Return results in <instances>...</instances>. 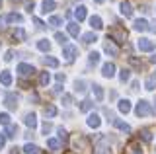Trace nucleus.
Listing matches in <instances>:
<instances>
[{
  "label": "nucleus",
  "mask_w": 156,
  "mask_h": 154,
  "mask_svg": "<svg viewBox=\"0 0 156 154\" xmlns=\"http://www.w3.org/2000/svg\"><path fill=\"white\" fill-rule=\"evenodd\" d=\"M133 27H135L136 31H146V30H148L150 26H148V22H146V20H135Z\"/></svg>",
  "instance_id": "dca6fc26"
},
{
  "label": "nucleus",
  "mask_w": 156,
  "mask_h": 154,
  "mask_svg": "<svg viewBox=\"0 0 156 154\" xmlns=\"http://www.w3.org/2000/svg\"><path fill=\"white\" fill-rule=\"evenodd\" d=\"M37 49L43 51V53H49L51 51V43H49L47 39H41V41H37Z\"/></svg>",
  "instance_id": "393cba45"
},
{
  "label": "nucleus",
  "mask_w": 156,
  "mask_h": 154,
  "mask_svg": "<svg viewBox=\"0 0 156 154\" xmlns=\"http://www.w3.org/2000/svg\"><path fill=\"white\" fill-rule=\"evenodd\" d=\"M129 65H131V66H135L136 70H140V68H143V61H140V59H136V57H129Z\"/></svg>",
  "instance_id": "473e14b6"
},
{
  "label": "nucleus",
  "mask_w": 156,
  "mask_h": 154,
  "mask_svg": "<svg viewBox=\"0 0 156 154\" xmlns=\"http://www.w3.org/2000/svg\"><path fill=\"white\" fill-rule=\"evenodd\" d=\"M74 16H76L78 22H82V20L86 18V6H78L76 10H74Z\"/></svg>",
  "instance_id": "bb28decb"
},
{
  "label": "nucleus",
  "mask_w": 156,
  "mask_h": 154,
  "mask_svg": "<svg viewBox=\"0 0 156 154\" xmlns=\"http://www.w3.org/2000/svg\"><path fill=\"white\" fill-rule=\"evenodd\" d=\"M0 84H4V86H10V84H12V74H10L8 70L0 72Z\"/></svg>",
  "instance_id": "6ab92c4d"
},
{
  "label": "nucleus",
  "mask_w": 156,
  "mask_h": 154,
  "mask_svg": "<svg viewBox=\"0 0 156 154\" xmlns=\"http://www.w3.org/2000/svg\"><path fill=\"white\" fill-rule=\"evenodd\" d=\"M43 62H45V66H51V68H57L58 66V59H55V57H45Z\"/></svg>",
  "instance_id": "cd10ccee"
},
{
  "label": "nucleus",
  "mask_w": 156,
  "mask_h": 154,
  "mask_svg": "<svg viewBox=\"0 0 156 154\" xmlns=\"http://www.w3.org/2000/svg\"><path fill=\"white\" fill-rule=\"evenodd\" d=\"M23 123H26L29 129H35V127H37V117H35V113H26Z\"/></svg>",
  "instance_id": "f8f14e48"
},
{
  "label": "nucleus",
  "mask_w": 156,
  "mask_h": 154,
  "mask_svg": "<svg viewBox=\"0 0 156 154\" xmlns=\"http://www.w3.org/2000/svg\"><path fill=\"white\" fill-rule=\"evenodd\" d=\"M55 39H57L58 43H61V45H62V47H65V45H66V35H65V33H61V31H57V33H55Z\"/></svg>",
  "instance_id": "58836bf2"
},
{
  "label": "nucleus",
  "mask_w": 156,
  "mask_h": 154,
  "mask_svg": "<svg viewBox=\"0 0 156 154\" xmlns=\"http://www.w3.org/2000/svg\"><path fill=\"white\" fill-rule=\"evenodd\" d=\"M104 49H105L107 55H111V57H117V55H119V47H117L113 41H107L105 45H104Z\"/></svg>",
  "instance_id": "9d476101"
},
{
  "label": "nucleus",
  "mask_w": 156,
  "mask_h": 154,
  "mask_svg": "<svg viewBox=\"0 0 156 154\" xmlns=\"http://www.w3.org/2000/svg\"><path fill=\"white\" fill-rule=\"evenodd\" d=\"M18 102H20V98H18L16 94H12V92L6 94V98H4V105H6L8 109H16L18 107Z\"/></svg>",
  "instance_id": "0eeeda50"
},
{
  "label": "nucleus",
  "mask_w": 156,
  "mask_h": 154,
  "mask_svg": "<svg viewBox=\"0 0 156 154\" xmlns=\"http://www.w3.org/2000/svg\"><path fill=\"white\" fill-rule=\"evenodd\" d=\"M90 26H92V30H101V27H104V22H101V18L100 16H92L90 18Z\"/></svg>",
  "instance_id": "4468645a"
},
{
  "label": "nucleus",
  "mask_w": 156,
  "mask_h": 154,
  "mask_svg": "<svg viewBox=\"0 0 156 154\" xmlns=\"http://www.w3.org/2000/svg\"><path fill=\"white\" fill-rule=\"evenodd\" d=\"M49 82H51V76H49V72H41V74H39V84H41V86H47Z\"/></svg>",
  "instance_id": "72a5a7b5"
},
{
  "label": "nucleus",
  "mask_w": 156,
  "mask_h": 154,
  "mask_svg": "<svg viewBox=\"0 0 156 154\" xmlns=\"http://www.w3.org/2000/svg\"><path fill=\"white\" fill-rule=\"evenodd\" d=\"M4 144H6V137H0V150L4 148Z\"/></svg>",
  "instance_id": "09e8293b"
},
{
  "label": "nucleus",
  "mask_w": 156,
  "mask_h": 154,
  "mask_svg": "<svg viewBox=\"0 0 156 154\" xmlns=\"http://www.w3.org/2000/svg\"><path fill=\"white\" fill-rule=\"evenodd\" d=\"M94 96H96V100L98 102H101V100H104V88H101V86H98V84H94Z\"/></svg>",
  "instance_id": "c756f323"
},
{
  "label": "nucleus",
  "mask_w": 156,
  "mask_h": 154,
  "mask_svg": "<svg viewBox=\"0 0 156 154\" xmlns=\"http://www.w3.org/2000/svg\"><path fill=\"white\" fill-rule=\"evenodd\" d=\"M113 125L119 129V131H123V133H129V131H131V127H129L125 121H121V119H113Z\"/></svg>",
  "instance_id": "412c9836"
},
{
  "label": "nucleus",
  "mask_w": 156,
  "mask_h": 154,
  "mask_svg": "<svg viewBox=\"0 0 156 154\" xmlns=\"http://www.w3.org/2000/svg\"><path fill=\"white\" fill-rule=\"evenodd\" d=\"M20 86H22V88H29V82H26V80H20Z\"/></svg>",
  "instance_id": "8fccbe9b"
},
{
  "label": "nucleus",
  "mask_w": 156,
  "mask_h": 154,
  "mask_svg": "<svg viewBox=\"0 0 156 154\" xmlns=\"http://www.w3.org/2000/svg\"><path fill=\"white\" fill-rule=\"evenodd\" d=\"M0 8H2V0H0Z\"/></svg>",
  "instance_id": "864d4df0"
},
{
  "label": "nucleus",
  "mask_w": 156,
  "mask_h": 154,
  "mask_svg": "<svg viewBox=\"0 0 156 154\" xmlns=\"http://www.w3.org/2000/svg\"><path fill=\"white\" fill-rule=\"evenodd\" d=\"M82 41H84L86 45H90V43H96L98 41V37H96L94 31H90V33H84V35H82Z\"/></svg>",
  "instance_id": "b1692460"
},
{
  "label": "nucleus",
  "mask_w": 156,
  "mask_h": 154,
  "mask_svg": "<svg viewBox=\"0 0 156 154\" xmlns=\"http://www.w3.org/2000/svg\"><path fill=\"white\" fill-rule=\"evenodd\" d=\"M18 74L20 76H33L35 74V68H33L31 65H26V62H22V65H18Z\"/></svg>",
  "instance_id": "423d86ee"
},
{
  "label": "nucleus",
  "mask_w": 156,
  "mask_h": 154,
  "mask_svg": "<svg viewBox=\"0 0 156 154\" xmlns=\"http://www.w3.org/2000/svg\"><path fill=\"white\" fill-rule=\"evenodd\" d=\"M12 37H14V39H18V41H23V39H26V31H23L22 27H18V30L12 31Z\"/></svg>",
  "instance_id": "c85d7f7f"
},
{
  "label": "nucleus",
  "mask_w": 156,
  "mask_h": 154,
  "mask_svg": "<svg viewBox=\"0 0 156 154\" xmlns=\"http://www.w3.org/2000/svg\"><path fill=\"white\" fill-rule=\"evenodd\" d=\"M51 127H53V125H51V123H49V121H45V123H43V133H45V135H47L49 131H51Z\"/></svg>",
  "instance_id": "c03bdc74"
},
{
  "label": "nucleus",
  "mask_w": 156,
  "mask_h": 154,
  "mask_svg": "<svg viewBox=\"0 0 156 154\" xmlns=\"http://www.w3.org/2000/svg\"><path fill=\"white\" fill-rule=\"evenodd\" d=\"M92 107H94V102H90V100H84V102H82L80 105H78V109H80L82 113H88Z\"/></svg>",
  "instance_id": "4be33fe9"
},
{
  "label": "nucleus",
  "mask_w": 156,
  "mask_h": 154,
  "mask_svg": "<svg viewBox=\"0 0 156 154\" xmlns=\"http://www.w3.org/2000/svg\"><path fill=\"white\" fill-rule=\"evenodd\" d=\"M33 22L37 23V27H39V30H41V27H45V23H43L41 20H39V18H33Z\"/></svg>",
  "instance_id": "a18cd8bd"
},
{
  "label": "nucleus",
  "mask_w": 156,
  "mask_h": 154,
  "mask_svg": "<svg viewBox=\"0 0 156 154\" xmlns=\"http://www.w3.org/2000/svg\"><path fill=\"white\" fill-rule=\"evenodd\" d=\"M139 135L143 137V141H144V142H150V141H152V133H150L148 129H143V131H140Z\"/></svg>",
  "instance_id": "f704fd0d"
},
{
  "label": "nucleus",
  "mask_w": 156,
  "mask_h": 154,
  "mask_svg": "<svg viewBox=\"0 0 156 154\" xmlns=\"http://www.w3.org/2000/svg\"><path fill=\"white\" fill-rule=\"evenodd\" d=\"M43 113H45V117H55V115H57V107L49 103V105L43 107Z\"/></svg>",
  "instance_id": "a878e982"
},
{
  "label": "nucleus",
  "mask_w": 156,
  "mask_h": 154,
  "mask_svg": "<svg viewBox=\"0 0 156 154\" xmlns=\"http://www.w3.org/2000/svg\"><path fill=\"white\" fill-rule=\"evenodd\" d=\"M150 62H154V65H156V53H154L152 57H150Z\"/></svg>",
  "instance_id": "3c124183"
},
{
  "label": "nucleus",
  "mask_w": 156,
  "mask_h": 154,
  "mask_svg": "<svg viewBox=\"0 0 156 154\" xmlns=\"http://www.w3.org/2000/svg\"><path fill=\"white\" fill-rule=\"evenodd\" d=\"M4 23H22V16L20 14H8V16H0V26Z\"/></svg>",
  "instance_id": "39448f33"
},
{
  "label": "nucleus",
  "mask_w": 156,
  "mask_h": 154,
  "mask_svg": "<svg viewBox=\"0 0 156 154\" xmlns=\"http://www.w3.org/2000/svg\"><path fill=\"white\" fill-rule=\"evenodd\" d=\"M119 10H121V14H123L125 18H131V16H133V6H131V2H127V0L121 2Z\"/></svg>",
  "instance_id": "9b49d317"
},
{
  "label": "nucleus",
  "mask_w": 156,
  "mask_h": 154,
  "mask_svg": "<svg viewBox=\"0 0 156 154\" xmlns=\"http://www.w3.org/2000/svg\"><path fill=\"white\" fill-rule=\"evenodd\" d=\"M65 78H66V76H65V74H61V72L57 74V82H65Z\"/></svg>",
  "instance_id": "de8ad7c7"
},
{
  "label": "nucleus",
  "mask_w": 156,
  "mask_h": 154,
  "mask_svg": "<svg viewBox=\"0 0 156 154\" xmlns=\"http://www.w3.org/2000/svg\"><path fill=\"white\" fill-rule=\"evenodd\" d=\"M70 102H72V98H70L68 94L62 96V105H66V107H68V105H70Z\"/></svg>",
  "instance_id": "37998d69"
},
{
  "label": "nucleus",
  "mask_w": 156,
  "mask_h": 154,
  "mask_svg": "<svg viewBox=\"0 0 156 154\" xmlns=\"http://www.w3.org/2000/svg\"><path fill=\"white\" fill-rule=\"evenodd\" d=\"M101 125V119L98 117L96 113H90L88 115V127H92V129H98Z\"/></svg>",
  "instance_id": "ddd939ff"
},
{
  "label": "nucleus",
  "mask_w": 156,
  "mask_h": 154,
  "mask_svg": "<svg viewBox=\"0 0 156 154\" xmlns=\"http://www.w3.org/2000/svg\"><path fill=\"white\" fill-rule=\"evenodd\" d=\"M23 152L26 154H39V148L35 146V144H31V142H27L26 146H23Z\"/></svg>",
  "instance_id": "2f4dec72"
},
{
  "label": "nucleus",
  "mask_w": 156,
  "mask_h": 154,
  "mask_svg": "<svg viewBox=\"0 0 156 154\" xmlns=\"http://www.w3.org/2000/svg\"><path fill=\"white\" fill-rule=\"evenodd\" d=\"M144 86H146V90H156V76H148L146 78V82H144Z\"/></svg>",
  "instance_id": "7c9ffc66"
},
{
  "label": "nucleus",
  "mask_w": 156,
  "mask_h": 154,
  "mask_svg": "<svg viewBox=\"0 0 156 154\" xmlns=\"http://www.w3.org/2000/svg\"><path fill=\"white\" fill-rule=\"evenodd\" d=\"M135 113H136V117H148L150 115V103L146 100H140L135 107Z\"/></svg>",
  "instance_id": "7ed1b4c3"
},
{
  "label": "nucleus",
  "mask_w": 156,
  "mask_h": 154,
  "mask_svg": "<svg viewBox=\"0 0 156 154\" xmlns=\"http://www.w3.org/2000/svg\"><path fill=\"white\" fill-rule=\"evenodd\" d=\"M6 137L8 138H16L18 137V125H14V123L8 125V127H6Z\"/></svg>",
  "instance_id": "a211bd4d"
},
{
  "label": "nucleus",
  "mask_w": 156,
  "mask_h": 154,
  "mask_svg": "<svg viewBox=\"0 0 156 154\" xmlns=\"http://www.w3.org/2000/svg\"><path fill=\"white\" fill-rule=\"evenodd\" d=\"M101 74H104L105 78H113L115 76V65L113 62H105V65L101 66Z\"/></svg>",
  "instance_id": "1a4fd4ad"
},
{
  "label": "nucleus",
  "mask_w": 156,
  "mask_h": 154,
  "mask_svg": "<svg viewBox=\"0 0 156 154\" xmlns=\"http://www.w3.org/2000/svg\"><path fill=\"white\" fill-rule=\"evenodd\" d=\"M136 47H139V51H144V53L154 51V41H150V39H139V41H136Z\"/></svg>",
  "instance_id": "6e6552de"
},
{
  "label": "nucleus",
  "mask_w": 156,
  "mask_h": 154,
  "mask_svg": "<svg viewBox=\"0 0 156 154\" xmlns=\"http://www.w3.org/2000/svg\"><path fill=\"white\" fill-rule=\"evenodd\" d=\"M61 22H62V20H61L58 16H53V18H49V23H51V26H55V27H57V26H61Z\"/></svg>",
  "instance_id": "79ce46f5"
},
{
  "label": "nucleus",
  "mask_w": 156,
  "mask_h": 154,
  "mask_svg": "<svg viewBox=\"0 0 156 154\" xmlns=\"http://www.w3.org/2000/svg\"><path fill=\"white\" fill-rule=\"evenodd\" d=\"M0 125H10V115L8 113H0Z\"/></svg>",
  "instance_id": "a19ab883"
},
{
  "label": "nucleus",
  "mask_w": 156,
  "mask_h": 154,
  "mask_svg": "<svg viewBox=\"0 0 156 154\" xmlns=\"http://www.w3.org/2000/svg\"><path fill=\"white\" fill-rule=\"evenodd\" d=\"M47 146L51 148V150H58V146H61V144H58L57 138H47Z\"/></svg>",
  "instance_id": "e433bc0d"
},
{
  "label": "nucleus",
  "mask_w": 156,
  "mask_h": 154,
  "mask_svg": "<svg viewBox=\"0 0 156 154\" xmlns=\"http://www.w3.org/2000/svg\"><path fill=\"white\" fill-rule=\"evenodd\" d=\"M76 55H78V47H74V45H65V47H62V57H65L68 62L74 61Z\"/></svg>",
  "instance_id": "20e7f679"
},
{
  "label": "nucleus",
  "mask_w": 156,
  "mask_h": 154,
  "mask_svg": "<svg viewBox=\"0 0 156 154\" xmlns=\"http://www.w3.org/2000/svg\"><path fill=\"white\" fill-rule=\"evenodd\" d=\"M12 57H14V51L10 49V51L6 53V57H4V61H12Z\"/></svg>",
  "instance_id": "49530a36"
},
{
  "label": "nucleus",
  "mask_w": 156,
  "mask_h": 154,
  "mask_svg": "<svg viewBox=\"0 0 156 154\" xmlns=\"http://www.w3.org/2000/svg\"><path fill=\"white\" fill-rule=\"evenodd\" d=\"M107 39H111L113 43H117V45H123L127 41V31L115 26V27H111V30L107 31Z\"/></svg>",
  "instance_id": "f257e3e1"
},
{
  "label": "nucleus",
  "mask_w": 156,
  "mask_h": 154,
  "mask_svg": "<svg viewBox=\"0 0 156 154\" xmlns=\"http://www.w3.org/2000/svg\"><path fill=\"white\" fill-rule=\"evenodd\" d=\"M57 133H58V138H61L62 142H66V141H68V133H66L62 127H58V129H57Z\"/></svg>",
  "instance_id": "ea45409f"
},
{
  "label": "nucleus",
  "mask_w": 156,
  "mask_h": 154,
  "mask_svg": "<svg viewBox=\"0 0 156 154\" xmlns=\"http://www.w3.org/2000/svg\"><path fill=\"white\" fill-rule=\"evenodd\" d=\"M94 154H111V146H109V138L101 137L98 144L94 146Z\"/></svg>",
  "instance_id": "f03ea898"
},
{
  "label": "nucleus",
  "mask_w": 156,
  "mask_h": 154,
  "mask_svg": "<svg viewBox=\"0 0 156 154\" xmlns=\"http://www.w3.org/2000/svg\"><path fill=\"white\" fill-rule=\"evenodd\" d=\"M88 61H90V65H98V62H100V53H90V55H88Z\"/></svg>",
  "instance_id": "c9c22d12"
},
{
  "label": "nucleus",
  "mask_w": 156,
  "mask_h": 154,
  "mask_svg": "<svg viewBox=\"0 0 156 154\" xmlns=\"http://www.w3.org/2000/svg\"><path fill=\"white\" fill-rule=\"evenodd\" d=\"M86 80H76V82H74V92L76 94H84L86 92Z\"/></svg>",
  "instance_id": "aec40b11"
},
{
  "label": "nucleus",
  "mask_w": 156,
  "mask_h": 154,
  "mask_svg": "<svg viewBox=\"0 0 156 154\" xmlns=\"http://www.w3.org/2000/svg\"><path fill=\"white\" fill-rule=\"evenodd\" d=\"M154 76H156V74H154Z\"/></svg>",
  "instance_id": "5fc2aeb1"
},
{
  "label": "nucleus",
  "mask_w": 156,
  "mask_h": 154,
  "mask_svg": "<svg viewBox=\"0 0 156 154\" xmlns=\"http://www.w3.org/2000/svg\"><path fill=\"white\" fill-rule=\"evenodd\" d=\"M94 2H98V4H101V2H104V0H94Z\"/></svg>",
  "instance_id": "603ef678"
},
{
  "label": "nucleus",
  "mask_w": 156,
  "mask_h": 154,
  "mask_svg": "<svg viewBox=\"0 0 156 154\" xmlns=\"http://www.w3.org/2000/svg\"><path fill=\"white\" fill-rule=\"evenodd\" d=\"M66 30H68V33H70L72 37H78V33H80V26H78L76 22H70L66 26Z\"/></svg>",
  "instance_id": "f3484780"
},
{
  "label": "nucleus",
  "mask_w": 156,
  "mask_h": 154,
  "mask_svg": "<svg viewBox=\"0 0 156 154\" xmlns=\"http://www.w3.org/2000/svg\"><path fill=\"white\" fill-rule=\"evenodd\" d=\"M129 76H131V70L129 68H123V70L119 72V80H121V82H127V80H129Z\"/></svg>",
  "instance_id": "4c0bfd02"
},
{
  "label": "nucleus",
  "mask_w": 156,
  "mask_h": 154,
  "mask_svg": "<svg viewBox=\"0 0 156 154\" xmlns=\"http://www.w3.org/2000/svg\"><path fill=\"white\" fill-rule=\"evenodd\" d=\"M41 8H43V12H53V10H55V8H57V2H55V0H43V4H41Z\"/></svg>",
  "instance_id": "2eb2a0df"
},
{
  "label": "nucleus",
  "mask_w": 156,
  "mask_h": 154,
  "mask_svg": "<svg viewBox=\"0 0 156 154\" xmlns=\"http://www.w3.org/2000/svg\"><path fill=\"white\" fill-rule=\"evenodd\" d=\"M117 107H119L121 113H129V111H131V102H129V100H121Z\"/></svg>",
  "instance_id": "5701e85b"
}]
</instances>
